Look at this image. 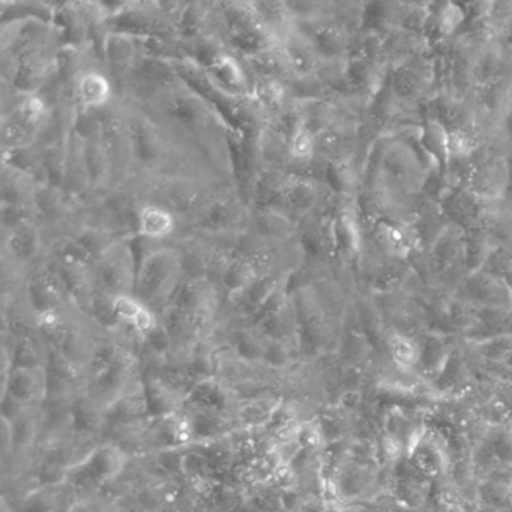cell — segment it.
<instances>
[{
    "label": "cell",
    "instance_id": "8",
    "mask_svg": "<svg viewBox=\"0 0 512 512\" xmlns=\"http://www.w3.org/2000/svg\"><path fill=\"white\" fill-rule=\"evenodd\" d=\"M55 251L40 220L26 221L13 229H0V253L8 254L31 271Z\"/></svg>",
    "mask_w": 512,
    "mask_h": 512
},
{
    "label": "cell",
    "instance_id": "9",
    "mask_svg": "<svg viewBox=\"0 0 512 512\" xmlns=\"http://www.w3.org/2000/svg\"><path fill=\"white\" fill-rule=\"evenodd\" d=\"M142 53V38L122 32H107L103 52L104 70L115 85L118 97L124 95L130 86Z\"/></svg>",
    "mask_w": 512,
    "mask_h": 512
},
{
    "label": "cell",
    "instance_id": "14",
    "mask_svg": "<svg viewBox=\"0 0 512 512\" xmlns=\"http://www.w3.org/2000/svg\"><path fill=\"white\" fill-rule=\"evenodd\" d=\"M62 190L79 202H88L92 197L91 173L86 160L85 140L74 130L68 151L67 172Z\"/></svg>",
    "mask_w": 512,
    "mask_h": 512
},
{
    "label": "cell",
    "instance_id": "20",
    "mask_svg": "<svg viewBox=\"0 0 512 512\" xmlns=\"http://www.w3.org/2000/svg\"><path fill=\"white\" fill-rule=\"evenodd\" d=\"M283 47L289 56L295 77L314 76L325 64L313 44L304 35L299 34L295 28L284 38Z\"/></svg>",
    "mask_w": 512,
    "mask_h": 512
},
{
    "label": "cell",
    "instance_id": "4",
    "mask_svg": "<svg viewBox=\"0 0 512 512\" xmlns=\"http://www.w3.org/2000/svg\"><path fill=\"white\" fill-rule=\"evenodd\" d=\"M103 125V139L112 160L115 187L124 184L133 170V131L127 104L121 97L98 112Z\"/></svg>",
    "mask_w": 512,
    "mask_h": 512
},
{
    "label": "cell",
    "instance_id": "33",
    "mask_svg": "<svg viewBox=\"0 0 512 512\" xmlns=\"http://www.w3.org/2000/svg\"><path fill=\"white\" fill-rule=\"evenodd\" d=\"M28 410L29 407L23 404L22 401L17 400L13 395H0V418L4 419V421L16 424Z\"/></svg>",
    "mask_w": 512,
    "mask_h": 512
},
{
    "label": "cell",
    "instance_id": "3",
    "mask_svg": "<svg viewBox=\"0 0 512 512\" xmlns=\"http://www.w3.org/2000/svg\"><path fill=\"white\" fill-rule=\"evenodd\" d=\"M251 206L239 193V188L221 194L193 229L185 232L202 233L218 241L236 244L239 236L250 230Z\"/></svg>",
    "mask_w": 512,
    "mask_h": 512
},
{
    "label": "cell",
    "instance_id": "29",
    "mask_svg": "<svg viewBox=\"0 0 512 512\" xmlns=\"http://www.w3.org/2000/svg\"><path fill=\"white\" fill-rule=\"evenodd\" d=\"M290 164L310 163L316 158V136L304 128L289 142ZM289 164V166H290ZM289 169V167H287Z\"/></svg>",
    "mask_w": 512,
    "mask_h": 512
},
{
    "label": "cell",
    "instance_id": "17",
    "mask_svg": "<svg viewBox=\"0 0 512 512\" xmlns=\"http://www.w3.org/2000/svg\"><path fill=\"white\" fill-rule=\"evenodd\" d=\"M179 233V223L170 209L157 203H146L139 217L137 238L152 244L172 241Z\"/></svg>",
    "mask_w": 512,
    "mask_h": 512
},
{
    "label": "cell",
    "instance_id": "28",
    "mask_svg": "<svg viewBox=\"0 0 512 512\" xmlns=\"http://www.w3.org/2000/svg\"><path fill=\"white\" fill-rule=\"evenodd\" d=\"M389 353H391L392 362L400 370H412L419 359H421V349L419 344L413 338L403 334H392L388 341Z\"/></svg>",
    "mask_w": 512,
    "mask_h": 512
},
{
    "label": "cell",
    "instance_id": "16",
    "mask_svg": "<svg viewBox=\"0 0 512 512\" xmlns=\"http://www.w3.org/2000/svg\"><path fill=\"white\" fill-rule=\"evenodd\" d=\"M83 140H85L86 160H88L89 173H91V199H97L115 188L112 160H110L109 151L104 143L103 128L94 136Z\"/></svg>",
    "mask_w": 512,
    "mask_h": 512
},
{
    "label": "cell",
    "instance_id": "13",
    "mask_svg": "<svg viewBox=\"0 0 512 512\" xmlns=\"http://www.w3.org/2000/svg\"><path fill=\"white\" fill-rule=\"evenodd\" d=\"M0 395L10 394L29 409H41L47 397V370L44 368H13L10 376L2 379Z\"/></svg>",
    "mask_w": 512,
    "mask_h": 512
},
{
    "label": "cell",
    "instance_id": "12",
    "mask_svg": "<svg viewBox=\"0 0 512 512\" xmlns=\"http://www.w3.org/2000/svg\"><path fill=\"white\" fill-rule=\"evenodd\" d=\"M40 182L8 161L0 167V205L37 209ZM38 211V209H37Z\"/></svg>",
    "mask_w": 512,
    "mask_h": 512
},
{
    "label": "cell",
    "instance_id": "5",
    "mask_svg": "<svg viewBox=\"0 0 512 512\" xmlns=\"http://www.w3.org/2000/svg\"><path fill=\"white\" fill-rule=\"evenodd\" d=\"M94 269L101 292L113 298L119 295L136 296L139 257L134 239L122 238L116 241L97 260Z\"/></svg>",
    "mask_w": 512,
    "mask_h": 512
},
{
    "label": "cell",
    "instance_id": "31",
    "mask_svg": "<svg viewBox=\"0 0 512 512\" xmlns=\"http://www.w3.org/2000/svg\"><path fill=\"white\" fill-rule=\"evenodd\" d=\"M271 482L280 491L301 488V475L292 463H278L272 469Z\"/></svg>",
    "mask_w": 512,
    "mask_h": 512
},
{
    "label": "cell",
    "instance_id": "1",
    "mask_svg": "<svg viewBox=\"0 0 512 512\" xmlns=\"http://www.w3.org/2000/svg\"><path fill=\"white\" fill-rule=\"evenodd\" d=\"M134 247L139 257L136 298L160 316L185 280L182 251L172 241L152 244L140 238H134Z\"/></svg>",
    "mask_w": 512,
    "mask_h": 512
},
{
    "label": "cell",
    "instance_id": "27",
    "mask_svg": "<svg viewBox=\"0 0 512 512\" xmlns=\"http://www.w3.org/2000/svg\"><path fill=\"white\" fill-rule=\"evenodd\" d=\"M2 161H8L19 169L25 170L26 173L34 176L40 185L49 184L46 166H44L43 149L40 145L29 146V148L20 149L13 154L2 155Z\"/></svg>",
    "mask_w": 512,
    "mask_h": 512
},
{
    "label": "cell",
    "instance_id": "35",
    "mask_svg": "<svg viewBox=\"0 0 512 512\" xmlns=\"http://www.w3.org/2000/svg\"><path fill=\"white\" fill-rule=\"evenodd\" d=\"M511 499H512V484H511Z\"/></svg>",
    "mask_w": 512,
    "mask_h": 512
},
{
    "label": "cell",
    "instance_id": "25",
    "mask_svg": "<svg viewBox=\"0 0 512 512\" xmlns=\"http://www.w3.org/2000/svg\"><path fill=\"white\" fill-rule=\"evenodd\" d=\"M251 85H253V94L274 115L293 100L289 83L277 77H251Z\"/></svg>",
    "mask_w": 512,
    "mask_h": 512
},
{
    "label": "cell",
    "instance_id": "24",
    "mask_svg": "<svg viewBox=\"0 0 512 512\" xmlns=\"http://www.w3.org/2000/svg\"><path fill=\"white\" fill-rule=\"evenodd\" d=\"M40 143V134L26 127L14 116H0V149L2 155L13 154L20 149Z\"/></svg>",
    "mask_w": 512,
    "mask_h": 512
},
{
    "label": "cell",
    "instance_id": "34",
    "mask_svg": "<svg viewBox=\"0 0 512 512\" xmlns=\"http://www.w3.org/2000/svg\"><path fill=\"white\" fill-rule=\"evenodd\" d=\"M110 512H131V511H128V509L125 508V506L115 505V506H113L112 509H110Z\"/></svg>",
    "mask_w": 512,
    "mask_h": 512
},
{
    "label": "cell",
    "instance_id": "26",
    "mask_svg": "<svg viewBox=\"0 0 512 512\" xmlns=\"http://www.w3.org/2000/svg\"><path fill=\"white\" fill-rule=\"evenodd\" d=\"M70 139L71 136L68 139L55 140V142L38 143L41 149H43L47 179H49V184L53 185V187H64Z\"/></svg>",
    "mask_w": 512,
    "mask_h": 512
},
{
    "label": "cell",
    "instance_id": "22",
    "mask_svg": "<svg viewBox=\"0 0 512 512\" xmlns=\"http://www.w3.org/2000/svg\"><path fill=\"white\" fill-rule=\"evenodd\" d=\"M326 185L340 196H356L362 187V169L358 158H340L328 163Z\"/></svg>",
    "mask_w": 512,
    "mask_h": 512
},
{
    "label": "cell",
    "instance_id": "19",
    "mask_svg": "<svg viewBox=\"0 0 512 512\" xmlns=\"http://www.w3.org/2000/svg\"><path fill=\"white\" fill-rule=\"evenodd\" d=\"M418 145L427 155L428 160L439 170L440 175L446 178L451 166L448 130L433 119H424L419 125Z\"/></svg>",
    "mask_w": 512,
    "mask_h": 512
},
{
    "label": "cell",
    "instance_id": "36",
    "mask_svg": "<svg viewBox=\"0 0 512 512\" xmlns=\"http://www.w3.org/2000/svg\"><path fill=\"white\" fill-rule=\"evenodd\" d=\"M511 187H512V176H511Z\"/></svg>",
    "mask_w": 512,
    "mask_h": 512
},
{
    "label": "cell",
    "instance_id": "21",
    "mask_svg": "<svg viewBox=\"0 0 512 512\" xmlns=\"http://www.w3.org/2000/svg\"><path fill=\"white\" fill-rule=\"evenodd\" d=\"M259 280V272L253 263L247 257L236 253V259L233 260L221 286L224 293V308L235 305Z\"/></svg>",
    "mask_w": 512,
    "mask_h": 512
},
{
    "label": "cell",
    "instance_id": "7",
    "mask_svg": "<svg viewBox=\"0 0 512 512\" xmlns=\"http://www.w3.org/2000/svg\"><path fill=\"white\" fill-rule=\"evenodd\" d=\"M28 296L37 313L74 304L61 272L59 251L38 263L28 280Z\"/></svg>",
    "mask_w": 512,
    "mask_h": 512
},
{
    "label": "cell",
    "instance_id": "30",
    "mask_svg": "<svg viewBox=\"0 0 512 512\" xmlns=\"http://www.w3.org/2000/svg\"><path fill=\"white\" fill-rule=\"evenodd\" d=\"M185 449L187 446H170L154 452L155 463L169 478L182 479Z\"/></svg>",
    "mask_w": 512,
    "mask_h": 512
},
{
    "label": "cell",
    "instance_id": "18",
    "mask_svg": "<svg viewBox=\"0 0 512 512\" xmlns=\"http://www.w3.org/2000/svg\"><path fill=\"white\" fill-rule=\"evenodd\" d=\"M299 223L277 208H251L250 232L271 239L289 241L298 236Z\"/></svg>",
    "mask_w": 512,
    "mask_h": 512
},
{
    "label": "cell",
    "instance_id": "23",
    "mask_svg": "<svg viewBox=\"0 0 512 512\" xmlns=\"http://www.w3.org/2000/svg\"><path fill=\"white\" fill-rule=\"evenodd\" d=\"M58 2H32V0H2L0 2V23L22 19H40L55 23Z\"/></svg>",
    "mask_w": 512,
    "mask_h": 512
},
{
    "label": "cell",
    "instance_id": "15",
    "mask_svg": "<svg viewBox=\"0 0 512 512\" xmlns=\"http://www.w3.org/2000/svg\"><path fill=\"white\" fill-rule=\"evenodd\" d=\"M283 403L284 398L280 394L268 392L238 401L232 409V416L239 428L266 430Z\"/></svg>",
    "mask_w": 512,
    "mask_h": 512
},
{
    "label": "cell",
    "instance_id": "11",
    "mask_svg": "<svg viewBox=\"0 0 512 512\" xmlns=\"http://www.w3.org/2000/svg\"><path fill=\"white\" fill-rule=\"evenodd\" d=\"M80 112H101L116 100V89L109 74L101 67L83 71L74 86Z\"/></svg>",
    "mask_w": 512,
    "mask_h": 512
},
{
    "label": "cell",
    "instance_id": "2",
    "mask_svg": "<svg viewBox=\"0 0 512 512\" xmlns=\"http://www.w3.org/2000/svg\"><path fill=\"white\" fill-rule=\"evenodd\" d=\"M188 2H109L107 31L122 32L139 38L181 40V23Z\"/></svg>",
    "mask_w": 512,
    "mask_h": 512
},
{
    "label": "cell",
    "instance_id": "6",
    "mask_svg": "<svg viewBox=\"0 0 512 512\" xmlns=\"http://www.w3.org/2000/svg\"><path fill=\"white\" fill-rule=\"evenodd\" d=\"M62 47L64 43H62L61 32L55 25L52 34L46 40L41 41L17 59L19 73H17L14 88L23 94H38L43 91L58 76Z\"/></svg>",
    "mask_w": 512,
    "mask_h": 512
},
{
    "label": "cell",
    "instance_id": "10",
    "mask_svg": "<svg viewBox=\"0 0 512 512\" xmlns=\"http://www.w3.org/2000/svg\"><path fill=\"white\" fill-rule=\"evenodd\" d=\"M59 260H61L62 277L74 304L86 313H91L95 299L100 293L94 265L62 251H59Z\"/></svg>",
    "mask_w": 512,
    "mask_h": 512
},
{
    "label": "cell",
    "instance_id": "32",
    "mask_svg": "<svg viewBox=\"0 0 512 512\" xmlns=\"http://www.w3.org/2000/svg\"><path fill=\"white\" fill-rule=\"evenodd\" d=\"M145 305L134 295H119L113 298V310L119 322L130 326Z\"/></svg>",
    "mask_w": 512,
    "mask_h": 512
}]
</instances>
